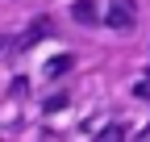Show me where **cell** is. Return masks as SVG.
Segmentation results:
<instances>
[{
  "instance_id": "5b68a950",
  "label": "cell",
  "mask_w": 150,
  "mask_h": 142,
  "mask_svg": "<svg viewBox=\"0 0 150 142\" xmlns=\"http://www.w3.org/2000/svg\"><path fill=\"white\" fill-rule=\"evenodd\" d=\"M63 71H71V59H67V55H59V59L46 63V75H63Z\"/></svg>"
},
{
  "instance_id": "3957f363",
  "label": "cell",
  "mask_w": 150,
  "mask_h": 142,
  "mask_svg": "<svg viewBox=\"0 0 150 142\" xmlns=\"http://www.w3.org/2000/svg\"><path fill=\"white\" fill-rule=\"evenodd\" d=\"M75 21H79V25H96L100 21V17H96V4H92V0H75Z\"/></svg>"
},
{
  "instance_id": "7a4b0ae2",
  "label": "cell",
  "mask_w": 150,
  "mask_h": 142,
  "mask_svg": "<svg viewBox=\"0 0 150 142\" xmlns=\"http://www.w3.org/2000/svg\"><path fill=\"white\" fill-rule=\"evenodd\" d=\"M46 33H50V21H38V25H29V29L21 33V38H17V50H25V46H33L38 38H46Z\"/></svg>"
},
{
  "instance_id": "6da1fadb",
  "label": "cell",
  "mask_w": 150,
  "mask_h": 142,
  "mask_svg": "<svg viewBox=\"0 0 150 142\" xmlns=\"http://www.w3.org/2000/svg\"><path fill=\"white\" fill-rule=\"evenodd\" d=\"M104 21H108L112 29L129 33V29L138 25V4H134V0H108V13H104Z\"/></svg>"
},
{
  "instance_id": "8992f818",
  "label": "cell",
  "mask_w": 150,
  "mask_h": 142,
  "mask_svg": "<svg viewBox=\"0 0 150 142\" xmlns=\"http://www.w3.org/2000/svg\"><path fill=\"white\" fill-rule=\"evenodd\" d=\"M0 46H4V38H0Z\"/></svg>"
},
{
  "instance_id": "277c9868",
  "label": "cell",
  "mask_w": 150,
  "mask_h": 142,
  "mask_svg": "<svg viewBox=\"0 0 150 142\" xmlns=\"http://www.w3.org/2000/svg\"><path fill=\"white\" fill-rule=\"evenodd\" d=\"M96 142H125V126H104L96 134Z\"/></svg>"
}]
</instances>
